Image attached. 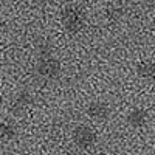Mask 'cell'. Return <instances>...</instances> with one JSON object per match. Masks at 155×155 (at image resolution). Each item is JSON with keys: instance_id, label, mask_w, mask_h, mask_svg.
<instances>
[{"instance_id": "cell-1", "label": "cell", "mask_w": 155, "mask_h": 155, "mask_svg": "<svg viewBox=\"0 0 155 155\" xmlns=\"http://www.w3.org/2000/svg\"><path fill=\"white\" fill-rule=\"evenodd\" d=\"M61 71H62L61 61L56 59L50 50L44 48L39 53L36 61V73L45 81H53L61 76Z\"/></svg>"}, {"instance_id": "cell-4", "label": "cell", "mask_w": 155, "mask_h": 155, "mask_svg": "<svg viewBox=\"0 0 155 155\" xmlns=\"http://www.w3.org/2000/svg\"><path fill=\"white\" fill-rule=\"evenodd\" d=\"M87 115L93 120H106L110 115V107L104 101H93L87 106Z\"/></svg>"}, {"instance_id": "cell-6", "label": "cell", "mask_w": 155, "mask_h": 155, "mask_svg": "<svg viewBox=\"0 0 155 155\" xmlns=\"http://www.w3.org/2000/svg\"><path fill=\"white\" fill-rule=\"evenodd\" d=\"M137 74L141 79L155 81V62L153 61H143L137 65Z\"/></svg>"}, {"instance_id": "cell-3", "label": "cell", "mask_w": 155, "mask_h": 155, "mask_svg": "<svg viewBox=\"0 0 155 155\" xmlns=\"http://www.w3.org/2000/svg\"><path fill=\"white\" fill-rule=\"evenodd\" d=\"M71 140H73V143L79 147V149L88 150V149H92V147L96 144L98 135H96V132L93 130L92 127L84 126V124H79V126H76V127L73 129Z\"/></svg>"}, {"instance_id": "cell-5", "label": "cell", "mask_w": 155, "mask_h": 155, "mask_svg": "<svg viewBox=\"0 0 155 155\" xmlns=\"http://www.w3.org/2000/svg\"><path fill=\"white\" fill-rule=\"evenodd\" d=\"M149 115L144 109L141 107H134L130 112L127 113V124L134 129H141L147 124Z\"/></svg>"}, {"instance_id": "cell-2", "label": "cell", "mask_w": 155, "mask_h": 155, "mask_svg": "<svg viewBox=\"0 0 155 155\" xmlns=\"http://www.w3.org/2000/svg\"><path fill=\"white\" fill-rule=\"evenodd\" d=\"M61 23L67 33L76 34L85 28V11L79 5H67L61 12Z\"/></svg>"}, {"instance_id": "cell-7", "label": "cell", "mask_w": 155, "mask_h": 155, "mask_svg": "<svg viewBox=\"0 0 155 155\" xmlns=\"http://www.w3.org/2000/svg\"><path fill=\"white\" fill-rule=\"evenodd\" d=\"M31 101H33L31 93L28 92L27 88H22L20 92L16 95L14 101H12V109H14L16 112H20V110H23L25 107H28V106L31 104Z\"/></svg>"}, {"instance_id": "cell-8", "label": "cell", "mask_w": 155, "mask_h": 155, "mask_svg": "<svg viewBox=\"0 0 155 155\" xmlns=\"http://www.w3.org/2000/svg\"><path fill=\"white\" fill-rule=\"evenodd\" d=\"M16 135H17V130L12 124L5 123V121L0 123V141H11L16 138Z\"/></svg>"}]
</instances>
